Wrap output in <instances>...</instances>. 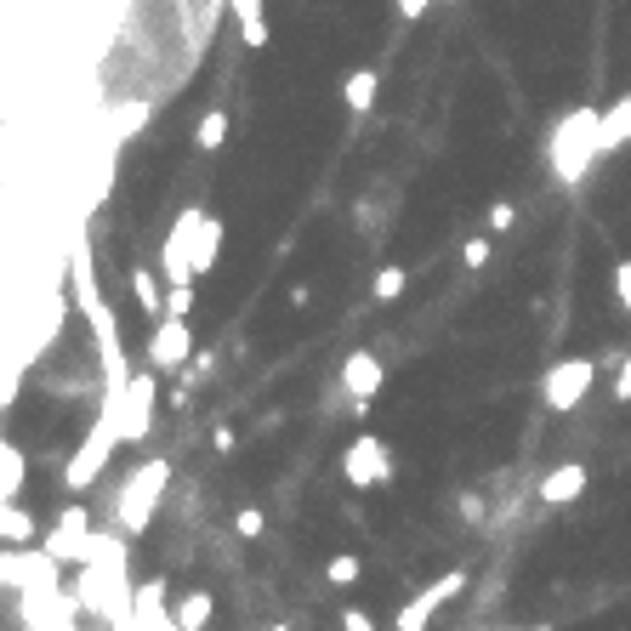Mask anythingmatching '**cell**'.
<instances>
[{
	"label": "cell",
	"mask_w": 631,
	"mask_h": 631,
	"mask_svg": "<svg viewBox=\"0 0 631 631\" xmlns=\"http://www.w3.org/2000/svg\"><path fill=\"white\" fill-rule=\"evenodd\" d=\"M603 154V109L592 103H574L569 114H558L552 137H547V166L563 188H580L587 182V171L598 166Z\"/></svg>",
	"instance_id": "1"
},
{
	"label": "cell",
	"mask_w": 631,
	"mask_h": 631,
	"mask_svg": "<svg viewBox=\"0 0 631 631\" xmlns=\"http://www.w3.org/2000/svg\"><path fill=\"white\" fill-rule=\"evenodd\" d=\"M166 483H171V461L166 455H149L126 483H120V501H114V523L126 529V535H142V529L154 523V507L166 495Z\"/></svg>",
	"instance_id": "2"
},
{
	"label": "cell",
	"mask_w": 631,
	"mask_h": 631,
	"mask_svg": "<svg viewBox=\"0 0 631 631\" xmlns=\"http://www.w3.org/2000/svg\"><path fill=\"white\" fill-rule=\"evenodd\" d=\"M126 439H120V421L114 415H97L91 421V432H86V444L74 450V461L63 467V483H69V490L80 495V490H91V483L97 478H103V467H109V455L120 450Z\"/></svg>",
	"instance_id": "3"
},
{
	"label": "cell",
	"mask_w": 631,
	"mask_h": 631,
	"mask_svg": "<svg viewBox=\"0 0 631 631\" xmlns=\"http://www.w3.org/2000/svg\"><path fill=\"white\" fill-rule=\"evenodd\" d=\"M592 381H598V359H558V364L541 375V404H547L552 415H574L580 404H587Z\"/></svg>",
	"instance_id": "4"
},
{
	"label": "cell",
	"mask_w": 631,
	"mask_h": 631,
	"mask_svg": "<svg viewBox=\"0 0 631 631\" xmlns=\"http://www.w3.org/2000/svg\"><path fill=\"white\" fill-rule=\"evenodd\" d=\"M399 461L393 450H387L375 432H359V439L342 450V478H348V490H375V483H393Z\"/></svg>",
	"instance_id": "5"
},
{
	"label": "cell",
	"mask_w": 631,
	"mask_h": 631,
	"mask_svg": "<svg viewBox=\"0 0 631 631\" xmlns=\"http://www.w3.org/2000/svg\"><path fill=\"white\" fill-rule=\"evenodd\" d=\"M461 592H467V569H444L439 580H427V587H421V592L399 609V620H393V625H399V631H427V620L439 614L450 598H461Z\"/></svg>",
	"instance_id": "6"
},
{
	"label": "cell",
	"mask_w": 631,
	"mask_h": 631,
	"mask_svg": "<svg viewBox=\"0 0 631 631\" xmlns=\"http://www.w3.org/2000/svg\"><path fill=\"white\" fill-rule=\"evenodd\" d=\"M188 364H193V330L188 319L166 313L149 335V370H188Z\"/></svg>",
	"instance_id": "7"
},
{
	"label": "cell",
	"mask_w": 631,
	"mask_h": 631,
	"mask_svg": "<svg viewBox=\"0 0 631 631\" xmlns=\"http://www.w3.org/2000/svg\"><path fill=\"white\" fill-rule=\"evenodd\" d=\"M86 541H91V507H63L58 512V523L46 529V552H52L58 563H74L80 569V558H86Z\"/></svg>",
	"instance_id": "8"
},
{
	"label": "cell",
	"mask_w": 631,
	"mask_h": 631,
	"mask_svg": "<svg viewBox=\"0 0 631 631\" xmlns=\"http://www.w3.org/2000/svg\"><path fill=\"white\" fill-rule=\"evenodd\" d=\"M149 427H154V375H149V370H137L131 387H126L120 439H126V444H142V439H149Z\"/></svg>",
	"instance_id": "9"
},
{
	"label": "cell",
	"mask_w": 631,
	"mask_h": 631,
	"mask_svg": "<svg viewBox=\"0 0 631 631\" xmlns=\"http://www.w3.org/2000/svg\"><path fill=\"white\" fill-rule=\"evenodd\" d=\"M587 483H592V467L587 461H558L547 478H541V507H569L587 495Z\"/></svg>",
	"instance_id": "10"
},
{
	"label": "cell",
	"mask_w": 631,
	"mask_h": 631,
	"mask_svg": "<svg viewBox=\"0 0 631 631\" xmlns=\"http://www.w3.org/2000/svg\"><path fill=\"white\" fill-rule=\"evenodd\" d=\"M381 381H387V370H381V359H375L370 348H353V353L342 359V393H348V399H375Z\"/></svg>",
	"instance_id": "11"
},
{
	"label": "cell",
	"mask_w": 631,
	"mask_h": 631,
	"mask_svg": "<svg viewBox=\"0 0 631 631\" xmlns=\"http://www.w3.org/2000/svg\"><path fill=\"white\" fill-rule=\"evenodd\" d=\"M222 217H211L206 211V222L200 228H193V279H206L211 268H217V257H222Z\"/></svg>",
	"instance_id": "12"
},
{
	"label": "cell",
	"mask_w": 631,
	"mask_h": 631,
	"mask_svg": "<svg viewBox=\"0 0 631 631\" xmlns=\"http://www.w3.org/2000/svg\"><path fill=\"white\" fill-rule=\"evenodd\" d=\"M625 142H631V91H620L614 103L603 109V154L625 149Z\"/></svg>",
	"instance_id": "13"
},
{
	"label": "cell",
	"mask_w": 631,
	"mask_h": 631,
	"mask_svg": "<svg viewBox=\"0 0 631 631\" xmlns=\"http://www.w3.org/2000/svg\"><path fill=\"white\" fill-rule=\"evenodd\" d=\"M131 297L149 319H166V290H160V273L154 268H131Z\"/></svg>",
	"instance_id": "14"
},
{
	"label": "cell",
	"mask_w": 631,
	"mask_h": 631,
	"mask_svg": "<svg viewBox=\"0 0 631 631\" xmlns=\"http://www.w3.org/2000/svg\"><path fill=\"white\" fill-rule=\"evenodd\" d=\"M375 91H381V74H375V69H353V74L342 80V103H348L353 114H370Z\"/></svg>",
	"instance_id": "15"
},
{
	"label": "cell",
	"mask_w": 631,
	"mask_h": 631,
	"mask_svg": "<svg viewBox=\"0 0 631 631\" xmlns=\"http://www.w3.org/2000/svg\"><path fill=\"white\" fill-rule=\"evenodd\" d=\"M34 541V512L0 501V547H29Z\"/></svg>",
	"instance_id": "16"
},
{
	"label": "cell",
	"mask_w": 631,
	"mask_h": 631,
	"mask_svg": "<svg viewBox=\"0 0 631 631\" xmlns=\"http://www.w3.org/2000/svg\"><path fill=\"white\" fill-rule=\"evenodd\" d=\"M211 614H217V598L211 592H182V603H177V625L182 631H206Z\"/></svg>",
	"instance_id": "17"
},
{
	"label": "cell",
	"mask_w": 631,
	"mask_h": 631,
	"mask_svg": "<svg viewBox=\"0 0 631 631\" xmlns=\"http://www.w3.org/2000/svg\"><path fill=\"white\" fill-rule=\"evenodd\" d=\"M222 142H228V109H211L200 126H193V149H200V154H217Z\"/></svg>",
	"instance_id": "18"
},
{
	"label": "cell",
	"mask_w": 631,
	"mask_h": 631,
	"mask_svg": "<svg viewBox=\"0 0 631 631\" xmlns=\"http://www.w3.org/2000/svg\"><path fill=\"white\" fill-rule=\"evenodd\" d=\"M375 302H399L404 297V290H410V273L399 268V262H387V268H375Z\"/></svg>",
	"instance_id": "19"
},
{
	"label": "cell",
	"mask_w": 631,
	"mask_h": 631,
	"mask_svg": "<svg viewBox=\"0 0 631 631\" xmlns=\"http://www.w3.org/2000/svg\"><path fill=\"white\" fill-rule=\"evenodd\" d=\"M166 614V580H142L137 587V625H149Z\"/></svg>",
	"instance_id": "20"
},
{
	"label": "cell",
	"mask_w": 631,
	"mask_h": 631,
	"mask_svg": "<svg viewBox=\"0 0 631 631\" xmlns=\"http://www.w3.org/2000/svg\"><path fill=\"white\" fill-rule=\"evenodd\" d=\"M364 574V563H359V552H335L330 563H324V580L330 587H353V580Z\"/></svg>",
	"instance_id": "21"
},
{
	"label": "cell",
	"mask_w": 631,
	"mask_h": 631,
	"mask_svg": "<svg viewBox=\"0 0 631 631\" xmlns=\"http://www.w3.org/2000/svg\"><path fill=\"white\" fill-rule=\"evenodd\" d=\"M18 478H23V455H18L12 444H0V501H12Z\"/></svg>",
	"instance_id": "22"
},
{
	"label": "cell",
	"mask_w": 631,
	"mask_h": 631,
	"mask_svg": "<svg viewBox=\"0 0 631 631\" xmlns=\"http://www.w3.org/2000/svg\"><path fill=\"white\" fill-rule=\"evenodd\" d=\"M142 120H149V103L137 97V103H126V109L114 114V142H126L131 131H142Z\"/></svg>",
	"instance_id": "23"
},
{
	"label": "cell",
	"mask_w": 631,
	"mask_h": 631,
	"mask_svg": "<svg viewBox=\"0 0 631 631\" xmlns=\"http://www.w3.org/2000/svg\"><path fill=\"white\" fill-rule=\"evenodd\" d=\"M233 529H239V535H246V541H257V535H262V529H268V512H262V507H239V518H233Z\"/></svg>",
	"instance_id": "24"
},
{
	"label": "cell",
	"mask_w": 631,
	"mask_h": 631,
	"mask_svg": "<svg viewBox=\"0 0 631 631\" xmlns=\"http://www.w3.org/2000/svg\"><path fill=\"white\" fill-rule=\"evenodd\" d=\"M166 313H177V319L193 313V284H166Z\"/></svg>",
	"instance_id": "25"
},
{
	"label": "cell",
	"mask_w": 631,
	"mask_h": 631,
	"mask_svg": "<svg viewBox=\"0 0 631 631\" xmlns=\"http://www.w3.org/2000/svg\"><path fill=\"white\" fill-rule=\"evenodd\" d=\"M490 251H495L490 233H472L467 246H461V262H467V268H483V262H490Z\"/></svg>",
	"instance_id": "26"
},
{
	"label": "cell",
	"mask_w": 631,
	"mask_h": 631,
	"mask_svg": "<svg viewBox=\"0 0 631 631\" xmlns=\"http://www.w3.org/2000/svg\"><path fill=\"white\" fill-rule=\"evenodd\" d=\"M609 279H614V297H620V308L631 313V257H620V262L609 268Z\"/></svg>",
	"instance_id": "27"
},
{
	"label": "cell",
	"mask_w": 631,
	"mask_h": 631,
	"mask_svg": "<svg viewBox=\"0 0 631 631\" xmlns=\"http://www.w3.org/2000/svg\"><path fill=\"white\" fill-rule=\"evenodd\" d=\"M518 222V206L512 200H501V206H490V233H507Z\"/></svg>",
	"instance_id": "28"
},
{
	"label": "cell",
	"mask_w": 631,
	"mask_h": 631,
	"mask_svg": "<svg viewBox=\"0 0 631 631\" xmlns=\"http://www.w3.org/2000/svg\"><path fill=\"white\" fill-rule=\"evenodd\" d=\"M432 7H439V0H393V12H399L404 23H415V18H427Z\"/></svg>",
	"instance_id": "29"
},
{
	"label": "cell",
	"mask_w": 631,
	"mask_h": 631,
	"mask_svg": "<svg viewBox=\"0 0 631 631\" xmlns=\"http://www.w3.org/2000/svg\"><path fill=\"white\" fill-rule=\"evenodd\" d=\"M631 399V353L620 359V370H614V404H625Z\"/></svg>",
	"instance_id": "30"
},
{
	"label": "cell",
	"mask_w": 631,
	"mask_h": 631,
	"mask_svg": "<svg viewBox=\"0 0 631 631\" xmlns=\"http://www.w3.org/2000/svg\"><path fill=\"white\" fill-rule=\"evenodd\" d=\"M342 631H375V620L364 609H342Z\"/></svg>",
	"instance_id": "31"
},
{
	"label": "cell",
	"mask_w": 631,
	"mask_h": 631,
	"mask_svg": "<svg viewBox=\"0 0 631 631\" xmlns=\"http://www.w3.org/2000/svg\"><path fill=\"white\" fill-rule=\"evenodd\" d=\"M211 370H217V359H211V353H193V364H188V381H206Z\"/></svg>",
	"instance_id": "32"
},
{
	"label": "cell",
	"mask_w": 631,
	"mask_h": 631,
	"mask_svg": "<svg viewBox=\"0 0 631 631\" xmlns=\"http://www.w3.org/2000/svg\"><path fill=\"white\" fill-rule=\"evenodd\" d=\"M211 444H217L222 455H228V450L239 444V439H233V427H228V421H217V432H211Z\"/></svg>",
	"instance_id": "33"
},
{
	"label": "cell",
	"mask_w": 631,
	"mask_h": 631,
	"mask_svg": "<svg viewBox=\"0 0 631 631\" xmlns=\"http://www.w3.org/2000/svg\"><path fill=\"white\" fill-rule=\"evenodd\" d=\"M461 518H472V523H478V518H483V501H478V495H461Z\"/></svg>",
	"instance_id": "34"
},
{
	"label": "cell",
	"mask_w": 631,
	"mask_h": 631,
	"mask_svg": "<svg viewBox=\"0 0 631 631\" xmlns=\"http://www.w3.org/2000/svg\"><path fill=\"white\" fill-rule=\"evenodd\" d=\"M86 631H114V625H109V620H97V625H86Z\"/></svg>",
	"instance_id": "35"
},
{
	"label": "cell",
	"mask_w": 631,
	"mask_h": 631,
	"mask_svg": "<svg viewBox=\"0 0 631 631\" xmlns=\"http://www.w3.org/2000/svg\"><path fill=\"white\" fill-rule=\"evenodd\" d=\"M512 631H552V625H512Z\"/></svg>",
	"instance_id": "36"
},
{
	"label": "cell",
	"mask_w": 631,
	"mask_h": 631,
	"mask_svg": "<svg viewBox=\"0 0 631 631\" xmlns=\"http://www.w3.org/2000/svg\"><path fill=\"white\" fill-rule=\"evenodd\" d=\"M268 631H290V625H284V620H279V625H268Z\"/></svg>",
	"instance_id": "37"
},
{
	"label": "cell",
	"mask_w": 631,
	"mask_h": 631,
	"mask_svg": "<svg viewBox=\"0 0 631 631\" xmlns=\"http://www.w3.org/2000/svg\"><path fill=\"white\" fill-rule=\"evenodd\" d=\"M444 7H450V0H444Z\"/></svg>",
	"instance_id": "38"
}]
</instances>
